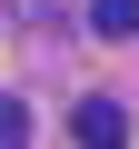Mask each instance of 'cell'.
<instances>
[{
    "label": "cell",
    "mask_w": 139,
    "mask_h": 149,
    "mask_svg": "<svg viewBox=\"0 0 139 149\" xmlns=\"http://www.w3.org/2000/svg\"><path fill=\"white\" fill-rule=\"evenodd\" d=\"M70 129H80V149H119V139H129V109H119V100H80Z\"/></svg>",
    "instance_id": "6da1fadb"
},
{
    "label": "cell",
    "mask_w": 139,
    "mask_h": 149,
    "mask_svg": "<svg viewBox=\"0 0 139 149\" xmlns=\"http://www.w3.org/2000/svg\"><path fill=\"white\" fill-rule=\"evenodd\" d=\"M90 30L99 40H139V0H90Z\"/></svg>",
    "instance_id": "7a4b0ae2"
},
{
    "label": "cell",
    "mask_w": 139,
    "mask_h": 149,
    "mask_svg": "<svg viewBox=\"0 0 139 149\" xmlns=\"http://www.w3.org/2000/svg\"><path fill=\"white\" fill-rule=\"evenodd\" d=\"M0 149H30V119H20V100H0Z\"/></svg>",
    "instance_id": "3957f363"
}]
</instances>
